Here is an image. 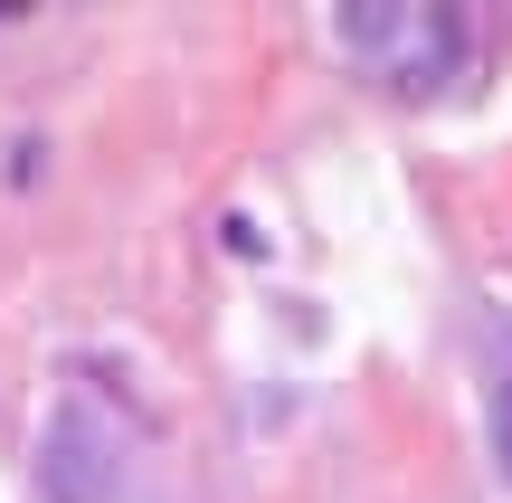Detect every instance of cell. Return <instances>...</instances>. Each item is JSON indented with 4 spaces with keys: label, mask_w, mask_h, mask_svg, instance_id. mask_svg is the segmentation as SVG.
Instances as JSON below:
<instances>
[{
    "label": "cell",
    "mask_w": 512,
    "mask_h": 503,
    "mask_svg": "<svg viewBox=\"0 0 512 503\" xmlns=\"http://www.w3.org/2000/svg\"><path fill=\"white\" fill-rule=\"evenodd\" d=\"M105 485H114V456H105V437H95V418H57L48 428V494L57 503H105Z\"/></svg>",
    "instance_id": "obj_1"
},
{
    "label": "cell",
    "mask_w": 512,
    "mask_h": 503,
    "mask_svg": "<svg viewBox=\"0 0 512 503\" xmlns=\"http://www.w3.org/2000/svg\"><path fill=\"white\" fill-rule=\"evenodd\" d=\"M494 447H503V475H512V380H503V399H494Z\"/></svg>",
    "instance_id": "obj_2"
}]
</instances>
